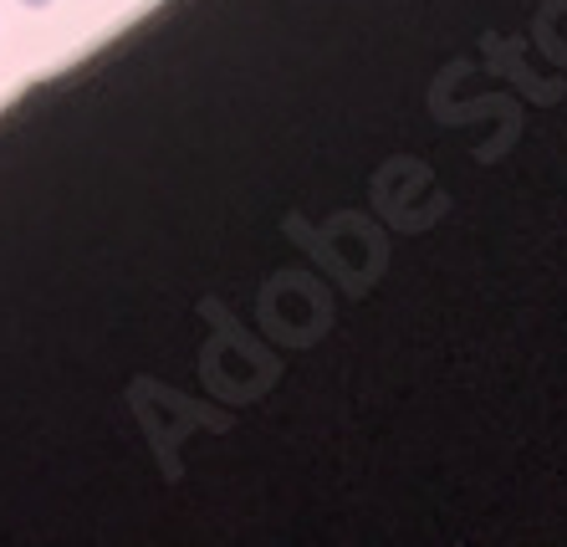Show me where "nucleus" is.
<instances>
[{
  "mask_svg": "<svg viewBox=\"0 0 567 547\" xmlns=\"http://www.w3.org/2000/svg\"><path fill=\"white\" fill-rule=\"evenodd\" d=\"M21 6H31V11H41V6H52V0H21Z\"/></svg>",
  "mask_w": 567,
  "mask_h": 547,
  "instance_id": "f257e3e1",
  "label": "nucleus"
}]
</instances>
